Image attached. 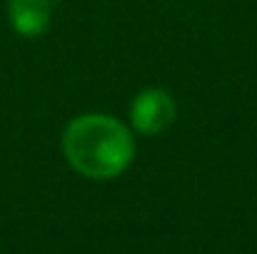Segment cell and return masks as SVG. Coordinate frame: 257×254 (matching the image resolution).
<instances>
[{"label":"cell","mask_w":257,"mask_h":254,"mask_svg":"<svg viewBox=\"0 0 257 254\" xmlns=\"http://www.w3.org/2000/svg\"><path fill=\"white\" fill-rule=\"evenodd\" d=\"M8 15L15 33L23 38H38L50 28L53 0H10Z\"/></svg>","instance_id":"cell-3"},{"label":"cell","mask_w":257,"mask_h":254,"mask_svg":"<svg viewBox=\"0 0 257 254\" xmlns=\"http://www.w3.org/2000/svg\"><path fill=\"white\" fill-rule=\"evenodd\" d=\"M63 152L70 167L90 179L122 174L135 157L133 132L110 115H80L63 135Z\"/></svg>","instance_id":"cell-1"},{"label":"cell","mask_w":257,"mask_h":254,"mask_svg":"<svg viewBox=\"0 0 257 254\" xmlns=\"http://www.w3.org/2000/svg\"><path fill=\"white\" fill-rule=\"evenodd\" d=\"M175 100L160 87L143 90L130 105V122L140 135H160L175 122Z\"/></svg>","instance_id":"cell-2"}]
</instances>
